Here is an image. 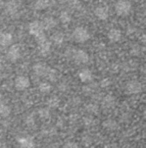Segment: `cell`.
I'll list each match as a JSON object with an SVG mask.
<instances>
[{
	"label": "cell",
	"instance_id": "14",
	"mask_svg": "<svg viewBox=\"0 0 146 148\" xmlns=\"http://www.w3.org/2000/svg\"><path fill=\"white\" fill-rule=\"evenodd\" d=\"M116 104V100L112 95H107L105 97H103L102 101V105L104 109L110 110L113 108Z\"/></svg>",
	"mask_w": 146,
	"mask_h": 148
},
{
	"label": "cell",
	"instance_id": "6",
	"mask_svg": "<svg viewBox=\"0 0 146 148\" xmlns=\"http://www.w3.org/2000/svg\"><path fill=\"white\" fill-rule=\"evenodd\" d=\"M6 55H7V59L10 62H13V63L16 62L21 57V48H20L19 45L15 44V45H12L11 47H10Z\"/></svg>",
	"mask_w": 146,
	"mask_h": 148
},
{
	"label": "cell",
	"instance_id": "4",
	"mask_svg": "<svg viewBox=\"0 0 146 148\" xmlns=\"http://www.w3.org/2000/svg\"><path fill=\"white\" fill-rule=\"evenodd\" d=\"M29 31L30 35L35 37V39L44 36V28L42 23L37 20L31 22L29 25Z\"/></svg>",
	"mask_w": 146,
	"mask_h": 148
},
{
	"label": "cell",
	"instance_id": "29",
	"mask_svg": "<svg viewBox=\"0 0 146 148\" xmlns=\"http://www.w3.org/2000/svg\"><path fill=\"white\" fill-rule=\"evenodd\" d=\"M111 85V80L109 78H103L102 80L100 81V86L102 88H108V86Z\"/></svg>",
	"mask_w": 146,
	"mask_h": 148
},
{
	"label": "cell",
	"instance_id": "15",
	"mask_svg": "<svg viewBox=\"0 0 146 148\" xmlns=\"http://www.w3.org/2000/svg\"><path fill=\"white\" fill-rule=\"evenodd\" d=\"M121 36V31L118 29H111L108 33V38L111 42H119Z\"/></svg>",
	"mask_w": 146,
	"mask_h": 148
},
{
	"label": "cell",
	"instance_id": "27",
	"mask_svg": "<svg viewBox=\"0 0 146 148\" xmlns=\"http://www.w3.org/2000/svg\"><path fill=\"white\" fill-rule=\"evenodd\" d=\"M35 117H34L33 114H29V115H28V116L26 117L25 123H26L27 126H29V127H33V126L35 125Z\"/></svg>",
	"mask_w": 146,
	"mask_h": 148
},
{
	"label": "cell",
	"instance_id": "17",
	"mask_svg": "<svg viewBox=\"0 0 146 148\" xmlns=\"http://www.w3.org/2000/svg\"><path fill=\"white\" fill-rule=\"evenodd\" d=\"M102 127L108 131H114L119 127V124L115 120L108 119L102 122Z\"/></svg>",
	"mask_w": 146,
	"mask_h": 148
},
{
	"label": "cell",
	"instance_id": "22",
	"mask_svg": "<svg viewBox=\"0 0 146 148\" xmlns=\"http://www.w3.org/2000/svg\"><path fill=\"white\" fill-rule=\"evenodd\" d=\"M139 84L135 82V81H132L130 83L127 84L126 85V90L129 92V93H135V92H138L139 90Z\"/></svg>",
	"mask_w": 146,
	"mask_h": 148
},
{
	"label": "cell",
	"instance_id": "28",
	"mask_svg": "<svg viewBox=\"0 0 146 148\" xmlns=\"http://www.w3.org/2000/svg\"><path fill=\"white\" fill-rule=\"evenodd\" d=\"M94 122H95V120H94L93 117L90 116V115H89V116H86V117L83 118V123H84V125L87 126V127L92 126V125L94 124Z\"/></svg>",
	"mask_w": 146,
	"mask_h": 148
},
{
	"label": "cell",
	"instance_id": "26",
	"mask_svg": "<svg viewBox=\"0 0 146 148\" xmlns=\"http://www.w3.org/2000/svg\"><path fill=\"white\" fill-rule=\"evenodd\" d=\"M86 110L88 111L89 114H96L99 110V107L96 103H90L89 104L86 105Z\"/></svg>",
	"mask_w": 146,
	"mask_h": 148
},
{
	"label": "cell",
	"instance_id": "25",
	"mask_svg": "<svg viewBox=\"0 0 146 148\" xmlns=\"http://www.w3.org/2000/svg\"><path fill=\"white\" fill-rule=\"evenodd\" d=\"M10 112H11V109H10V106H8L6 104H3V103H1L0 113H1L2 117H8L10 114Z\"/></svg>",
	"mask_w": 146,
	"mask_h": 148
},
{
	"label": "cell",
	"instance_id": "2",
	"mask_svg": "<svg viewBox=\"0 0 146 148\" xmlns=\"http://www.w3.org/2000/svg\"><path fill=\"white\" fill-rule=\"evenodd\" d=\"M114 10L119 16H127L131 10V3L128 1H117L114 4Z\"/></svg>",
	"mask_w": 146,
	"mask_h": 148
},
{
	"label": "cell",
	"instance_id": "1",
	"mask_svg": "<svg viewBox=\"0 0 146 148\" xmlns=\"http://www.w3.org/2000/svg\"><path fill=\"white\" fill-rule=\"evenodd\" d=\"M73 39L77 43H84L90 38V33L89 31L82 26L76 27L72 32Z\"/></svg>",
	"mask_w": 146,
	"mask_h": 148
},
{
	"label": "cell",
	"instance_id": "5",
	"mask_svg": "<svg viewBox=\"0 0 146 148\" xmlns=\"http://www.w3.org/2000/svg\"><path fill=\"white\" fill-rule=\"evenodd\" d=\"M14 84H15V88L17 90L23 91L29 87L30 80L27 76H18L16 77Z\"/></svg>",
	"mask_w": 146,
	"mask_h": 148
},
{
	"label": "cell",
	"instance_id": "24",
	"mask_svg": "<svg viewBox=\"0 0 146 148\" xmlns=\"http://www.w3.org/2000/svg\"><path fill=\"white\" fill-rule=\"evenodd\" d=\"M58 77H59V74L57 73V71H56L55 69H53V68H50V69H49L48 73L46 76V79L49 80V81H51V82H55V81H57Z\"/></svg>",
	"mask_w": 146,
	"mask_h": 148
},
{
	"label": "cell",
	"instance_id": "8",
	"mask_svg": "<svg viewBox=\"0 0 146 148\" xmlns=\"http://www.w3.org/2000/svg\"><path fill=\"white\" fill-rule=\"evenodd\" d=\"M74 60L76 64H86L89 60V54L83 50H76L73 53Z\"/></svg>",
	"mask_w": 146,
	"mask_h": 148
},
{
	"label": "cell",
	"instance_id": "23",
	"mask_svg": "<svg viewBox=\"0 0 146 148\" xmlns=\"http://www.w3.org/2000/svg\"><path fill=\"white\" fill-rule=\"evenodd\" d=\"M38 115L42 120H48L50 118V110L48 108H40L38 110Z\"/></svg>",
	"mask_w": 146,
	"mask_h": 148
},
{
	"label": "cell",
	"instance_id": "31",
	"mask_svg": "<svg viewBox=\"0 0 146 148\" xmlns=\"http://www.w3.org/2000/svg\"><path fill=\"white\" fill-rule=\"evenodd\" d=\"M104 148H118V146L115 143H109V144L106 145Z\"/></svg>",
	"mask_w": 146,
	"mask_h": 148
},
{
	"label": "cell",
	"instance_id": "18",
	"mask_svg": "<svg viewBox=\"0 0 146 148\" xmlns=\"http://www.w3.org/2000/svg\"><path fill=\"white\" fill-rule=\"evenodd\" d=\"M59 103H60V99L56 95H53V96L49 97L47 98V100H46V105L50 109H55V108H57L59 105Z\"/></svg>",
	"mask_w": 146,
	"mask_h": 148
},
{
	"label": "cell",
	"instance_id": "32",
	"mask_svg": "<svg viewBox=\"0 0 146 148\" xmlns=\"http://www.w3.org/2000/svg\"><path fill=\"white\" fill-rule=\"evenodd\" d=\"M145 116H146V114H145Z\"/></svg>",
	"mask_w": 146,
	"mask_h": 148
},
{
	"label": "cell",
	"instance_id": "11",
	"mask_svg": "<svg viewBox=\"0 0 146 148\" xmlns=\"http://www.w3.org/2000/svg\"><path fill=\"white\" fill-rule=\"evenodd\" d=\"M13 42V36L9 32H3L0 36V43L3 47H11Z\"/></svg>",
	"mask_w": 146,
	"mask_h": 148
},
{
	"label": "cell",
	"instance_id": "3",
	"mask_svg": "<svg viewBox=\"0 0 146 148\" xmlns=\"http://www.w3.org/2000/svg\"><path fill=\"white\" fill-rule=\"evenodd\" d=\"M36 40L40 54L42 56H46L51 50V41L46 39L45 35L37 38Z\"/></svg>",
	"mask_w": 146,
	"mask_h": 148
},
{
	"label": "cell",
	"instance_id": "12",
	"mask_svg": "<svg viewBox=\"0 0 146 148\" xmlns=\"http://www.w3.org/2000/svg\"><path fill=\"white\" fill-rule=\"evenodd\" d=\"M78 77L83 83H89L93 78V74L89 69L83 68L78 73Z\"/></svg>",
	"mask_w": 146,
	"mask_h": 148
},
{
	"label": "cell",
	"instance_id": "9",
	"mask_svg": "<svg viewBox=\"0 0 146 148\" xmlns=\"http://www.w3.org/2000/svg\"><path fill=\"white\" fill-rule=\"evenodd\" d=\"M50 68L51 67H49L47 65L40 62V63H36L34 65L33 71L38 77H46V76L48 73Z\"/></svg>",
	"mask_w": 146,
	"mask_h": 148
},
{
	"label": "cell",
	"instance_id": "7",
	"mask_svg": "<svg viewBox=\"0 0 146 148\" xmlns=\"http://www.w3.org/2000/svg\"><path fill=\"white\" fill-rule=\"evenodd\" d=\"M94 13H95V16L98 19L105 21L109 16V9L106 5H100V6H97L95 9Z\"/></svg>",
	"mask_w": 146,
	"mask_h": 148
},
{
	"label": "cell",
	"instance_id": "30",
	"mask_svg": "<svg viewBox=\"0 0 146 148\" xmlns=\"http://www.w3.org/2000/svg\"><path fill=\"white\" fill-rule=\"evenodd\" d=\"M63 148H78V145L75 141H68L64 145Z\"/></svg>",
	"mask_w": 146,
	"mask_h": 148
},
{
	"label": "cell",
	"instance_id": "19",
	"mask_svg": "<svg viewBox=\"0 0 146 148\" xmlns=\"http://www.w3.org/2000/svg\"><path fill=\"white\" fill-rule=\"evenodd\" d=\"M59 21L63 24H68L72 21V16L67 10H62L59 14Z\"/></svg>",
	"mask_w": 146,
	"mask_h": 148
},
{
	"label": "cell",
	"instance_id": "21",
	"mask_svg": "<svg viewBox=\"0 0 146 148\" xmlns=\"http://www.w3.org/2000/svg\"><path fill=\"white\" fill-rule=\"evenodd\" d=\"M51 89H52V86L50 84V83L46 82V81H43V82H40V84H39V90L43 93V94H47L51 91Z\"/></svg>",
	"mask_w": 146,
	"mask_h": 148
},
{
	"label": "cell",
	"instance_id": "10",
	"mask_svg": "<svg viewBox=\"0 0 146 148\" xmlns=\"http://www.w3.org/2000/svg\"><path fill=\"white\" fill-rule=\"evenodd\" d=\"M18 143L23 148H35V142L33 137L31 136H23L20 137L17 140Z\"/></svg>",
	"mask_w": 146,
	"mask_h": 148
},
{
	"label": "cell",
	"instance_id": "20",
	"mask_svg": "<svg viewBox=\"0 0 146 148\" xmlns=\"http://www.w3.org/2000/svg\"><path fill=\"white\" fill-rule=\"evenodd\" d=\"M50 1L48 0H39L35 3V9L37 10H43L49 7Z\"/></svg>",
	"mask_w": 146,
	"mask_h": 148
},
{
	"label": "cell",
	"instance_id": "16",
	"mask_svg": "<svg viewBox=\"0 0 146 148\" xmlns=\"http://www.w3.org/2000/svg\"><path fill=\"white\" fill-rule=\"evenodd\" d=\"M64 39H65V35L61 31L54 32L50 37V40L57 46L61 45L64 42Z\"/></svg>",
	"mask_w": 146,
	"mask_h": 148
},
{
	"label": "cell",
	"instance_id": "13",
	"mask_svg": "<svg viewBox=\"0 0 146 148\" xmlns=\"http://www.w3.org/2000/svg\"><path fill=\"white\" fill-rule=\"evenodd\" d=\"M44 30H50L53 29V28L56 27L57 25V21L54 17L53 16H46L43 19V21L41 22Z\"/></svg>",
	"mask_w": 146,
	"mask_h": 148
}]
</instances>
